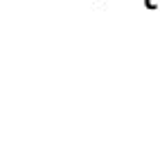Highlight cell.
I'll return each instance as SVG.
<instances>
[{
  "mask_svg": "<svg viewBox=\"0 0 160 153\" xmlns=\"http://www.w3.org/2000/svg\"><path fill=\"white\" fill-rule=\"evenodd\" d=\"M144 5H147V9H156V2H153V0H144Z\"/></svg>",
  "mask_w": 160,
  "mask_h": 153,
  "instance_id": "6da1fadb",
  "label": "cell"
}]
</instances>
